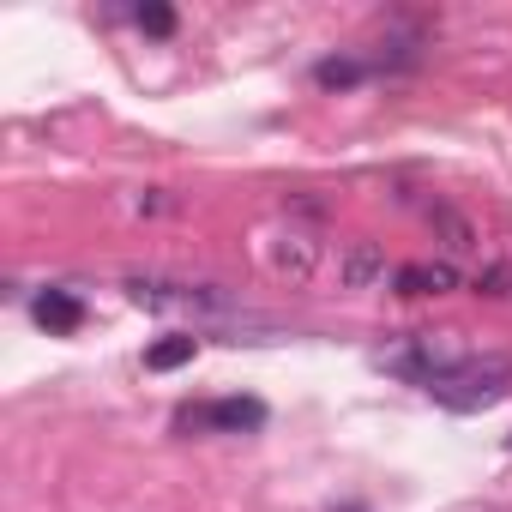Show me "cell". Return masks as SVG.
<instances>
[{"mask_svg":"<svg viewBox=\"0 0 512 512\" xmlns=\"http://www.w3.org/2000/svg\"><path fill=\"white\" fill-rule=\"evenodd\" d=\"M512 386V362L506 356H464L452 374H440L428 392L440 398V404H452V410H482V404H494L500 392Z\"/></svg>","mask_w":512,"mask_h":512,"instance_id":"cell-1","label":"cell"},{"mask_svg":"<svg viewBox=\"0 0 512 512\" xmlns=\"http://www.w3.org/2000/svg\"><path fill=\"white\" fill-rule=\"evenodd\" d=\"M127 296L139 302V308H193V314H205V308H229V296H217L211 284H157V278H133L127 284Z\"/></svg>","mask_w":512,"mask_h":512,"instance_id":"cell-2","label":"cell"},{"mask_svg":"<svg viewBox=\"0 0 512 512\" xmlns=\"http://www.w3.org/2000/svg\"><path fill=\"white\" fill-rule=\"evenodd\" d=\"M187 422H205V428H223V434H247V428H266V404L260 398H217V404H205Z\"/></svg>","mask_w":512,"mask_h":512,"instance_id":"cell-3","label":"cell"},{"mask_svg":"<svg viewBox=\"0 0 512 512\" xmlns=\"http://www.w3.org/2000/svg\"><path fill=\"white\" fill-rule=\"evenodd\" d=\"M374 278H386V253H380L374 241H350V247L338 253V284H344V290H368Z\"/></svg>","mask_w":512,"mask_h":512,"instance_id":"cell-4","label":"cell"},{"mask_svg":"<svg viewBox=\"0 0 512 512\" xmlns=\"http://www.w3.org/2000/svg\"><path fill=\"white\" fill-rule=\"evenodd\" d=\"M398 290L404 296H446V290H458V272H452V260H422V266L398 272Z\"/></svg>","mask_w":512,"mask_h":512,"instance_id":"cell-5","label":"cell"},{"mask_svg":"<svg viewBox=\"0 0 512 512\" xmlns=\"http://www.w3.org/2000/svg\"><path fill=\"white\" fill-rule=\"evenodd\" d=\"M314 260H320V247H314V235H308V229H290V235L272 247V266H278L284 278H296V284L314 272Z\"/></svg>","mask_w":512,"mask_h":512,"instance_id":"cell-6","label":"cell"},{"mask_svg":"<svg viewBox=\"0 0 512 512\" xmlns=\"http://www.w3.org/2000/svg\"><path fill=\"white\" fill-rule=\"evenodd\" d=\"M37 320H43L49 332H79V326H85V308H79V296H67V290H43V296H37Z\"/></svg>","mask_w":512,"mask_h":512,"instance_id":"cell-7","label":"cell"},{"mask_svg":"<svg viewBox=\"0 0 512 512\" xmlns=\"http://www.w3.org/2000/svg\"><path fill=\"white\" fill-rule=\"evenodd\" d=\"M193 356H199V338L175 332V338H157V344L145 350V368H151V374H169V368H187Z\"/></svg>","mask_w":512,"mask_h":512,"instance_id":"cell-8","label":"cell"},{"mask_svg":"<svg viewBox=\"0 0 512 512\" xmlns=\"http://www.w3.org/2000/svg\"><path fill=\"white\" fill-rule=\"evenodd\" d=\"M133 19H139V31H145V37H169V31H175V13L163 7V0H145Z\"/></svg>","mask_w":512,"mask_h":512,"instance_id":"cell-9","label":"cell"},{"mask_svg":"<svg viewBox=\"0 0 512 512\" xmlns=\"http://www.w3.org/2000/svg\"><path fill=\"white\" fill-rule=\"evenodd\" d=\"M314 79H320L326 91H344V85H356V79H362V67H356V61H320V67H314Z\"/></svg>","mask_w":512,"mask_h":512,"instance_id":"cell-10","label":"cell"},{"mask_svg":"<svg viewBox=\"0 0 512 512\" xmlns=\"http://www.w3.org/2000/svg\"><path fill=\"white\" fill-rule=\"evenodd\" d=\"M434 223L446 229V247H452V253H464V247H476V235H470V223H464L458 211H434Z\"/></svg>","mask_w":512,"mask_h":512,"instance_id":"cell-11","label":"cell"},{"mask_svg":"<svg viewBox=\"0 0 512 512\" xmlns=\"http://www.w3.org/2000/svg\"><path fill=\"white\" fill-rule=\"evenodd\" d=\"M506 290H512V272L506 266H494V272L476 278V296H506Z\"/></svg>","mask_w":512,"mask_h":512,"instance_id":"cell-12","label":"cell"}]
</instances>
